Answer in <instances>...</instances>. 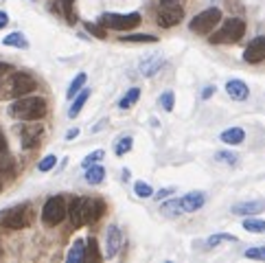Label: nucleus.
Here are the masks:
<instances>
[{
	"mask_svg": "<svg viewBox=\"0 0 265 263\" xmlns=\"http://www.w3.org/2000/svg\"><path fill=\"white\" fill-rule=\"evenodd\" d=\"M9 114L20 121H39L46 114V101L42 97H20L9 105Z\"/></svg>",
	"mask_w": 265,
	"mask_h": 263,
	"instance_id": "1",
	"label": "nucleus"
},
{
	"mask_svg": "<svg viewBox=\"0 0 265 263\" xmlns=\"http://www.w3.org/2000/svg\"><path fill=\"white\" fill-rule=\"evenodd\" d=\"M243 35H246V22H243L241 18H228L226 22L217 29L215 35L210 37V42L213 44H235V42H239Z\"/></svg>",
	"mask_w": 265,
	"mask_h": 263,
	"instance_id": "2",
	"label": "nucleus"
},
{
	"mask_svg": "<svg viewBox=\"0 0 265 263\" xmlns=\"http://www.w3.org/2000/svg\"><path fill=\"white\" fill-rule=\"evenodd\" d=\"M222 22V11L217 7H210V9H204L200 11L197 16L189 22V29L197 33V35H208L217 29V24Z\"/></svg>",
	"mask_w": 265,
	"mask_h": 263,
	"instance_id": "3",
	"label": "nucleus"
},
{
	"mask_svg": "<svg viewBox=\"0 0 265 263\" xmlns=\"http://www.w3.org/2000/svg\"><path fill=\"white\" fill-rule=\"evenodd\" d=\"M33 222V210L29 204H20V206L9 208L7 213L0 217V226L9 230H22Z\"/></svg>",
	"mask_w": 265,
	"mask_h": 263,
	"instance_id": "4",
	"label": "nucleus"
},
{
	"mask_svg": "<svg viewBox=\"0 0 265 263\" xmlns=\"http://www.w3.org/2000/svg\"><path fill=\"white\" fill-rule=\"evenodd\" d=\"M141 13H103L99 18V24H103L105 29H114V31H129L134 26L141 24Z\"/></svg>",
	"mask_w": 265,
	"mask_h": 263,
	"instance_id": "5",
	"label": "nucleus"
},
{
	"mask_svg": "<svg viewBox=\"0 0 265 263\" xmlns=\"http://www.w3.org/2000/svg\"><path fill=\"white\" fill-rule=\"evenodd\" d=\"M184 16V7L180 5V0H160L158 3V24L169 29L175 26Z\"/></svg>",
	"mask_w": 265,
	"mask_h": 263,
	"instance_id": "6",
	"label": "nucleus"
},
{
	"mask_svg": "<svg viewBox=\"0 0 265 263\" xmlns=\"http://www.w3.org/2000/svg\"><path fill=\"white\" fill-rule=\"evenodd\" d=\"M66 213H68V208H66V202L62 195H53L46 200L44 208H42V222L46 224V226H57L59 222L66 217Z\"/></svg>",
	"mask_w": 265,
	"mask_h": 263,
	"instance_id": "7",
	"label": "nucleus"
},
{
	"mask_svg": "<svg viewBox=\"0 0 265 263\" xmlns=\"http://www.w3.org/2000/svg\"><path fill=\"white\" fill-rule=\"evenodd\" d=\"M35 88H37V81L29 75V72H16V75L9 79V90H7V97L20 99V97L31 95Z\"/></svg>",
	"mask_w": 265,
	"mask_h": 263,
	"instance_id": "8",
	"label": "nucleus"
},
{
	"mask_svg": "<svg viewBox=\"0 0 265 263\" xmlns=\"http://www.w3.org/2000/svg\"><path fill=\"white\" fill-rule=\"evenodd\" d=\"M44 134V127L42 123H35V121H26L22 132H20V136H22V147L24 149H33L35 145L39 143V138Z\"/></svg>",
	"mask_w": 265,
	"mask_h": 263,
	"instance_id": "9",
	"label": "nucleus"
},
{
	"mask_svg": "<svg viewBox=\"0 0 265 263\" xmlns=\"http://www.w3.org/2000/svg\"><path fill=\"white\" fill-rule=\"evenodd\" d=\"M83 224H97L101 220L105 204L101 200H92V197H83Z\"/></svg>",
	"mask_w": 265,
	"mask_h": 263,
	"instance_id": "10",
	"label": "nucleus"
},
{
	"mask_svg": "<svg viewBox=\"0 0 265 263\" xmlns=\"http://www.w3.org/2000/svg\"><path fill=\"white\" fill-rule=\"evenodd\" d=\"M243 59H246L248 64H256V62H261V59H265V35L254 37L252 42L248 44L246 53H243Z\"/></svg>",
	"mask_w": 265,
	"mask_h": 263,
	"instance_id": "11",
	"label": "nucleus"
},
{
	"mask_svg": "<svg viewBox=\"0 0 265 263\" xmlns=\"http://www.w3.org/2000/svg\"><path fill=\"white\" fill-rule=\"evenodd\" d=\"M121 243H123V235L118 226H110L108 228V235H105V256L112 259V256L118 254V250H121Z\"/></svg>",
	"mask_w": 265,
	"mask_h": 263,
	"instance_id": "12",
	"label": "nucleus"
},
{
	"mask_svg": "<svg viewBox=\"0 0 265 263\" xmlns=\"http://www.w3.org/2000/svg\"><path fill=\"white\" fill-rule=\"evenodd\" d=\"M226 92L230 99H235V101H246L250 97V88L246 85V81H241V79H230L226 83Z\"/></svg>",
	"mask_w": 265,
	"mask_h": 263,
	"instance_id": "13",
	"label": "nucleus"
},
{
	"mask_svg": "<svg viewBox=\"0 0 265 263\" xmlns=\"http://www.w3.org/2000/svg\"><path fill=\"white\" fill-rule=\"evenodd\" d=\"M261 210H265V202L263 200H252V202H239L233 206L235 215H259Z\"/></svg>",
	"mask_w": 265,
	"mask_h": 263,
	"instance_id": "14",
	"label": "nucleus"
},
{
	"mask_svg": "<svg viewBox=\"0 0 265 263\" xmlns=\"http://www.w3.org/2000/svg\"><path fill=\"white\" fill-rule=\"evenodd\" d=\"M204 206V193L202 191H191L182 197V208L187 210V213H195V210H200Z\"/></svg>",
	"mask_w": 265,
	"mask_h": 263,
	"instance_id": "15",
	"label": "nucleus"
},
{
	"mask_svg": "<svg viewBox=\"0 0 265 263\" xmlns=\"http://www.w3.org/2000/svg\"><path fill=\"white\" fill-rule=\"evenodd\" d=\"M162 66H164V57L162 55H151V57H147V59H143V62H141V72H143V77H154Z\"/></svg>",
	"mask_w": 265,
	"mask_h": 263,
	"instance_id": "16",
	"label": "nucleus"
},
{
	"mask_svg": "<svg viewBox=\"0 0 265 263\" xmlns=\"http://www.w3.org/2000/svg\"><path fill=\"white\" fill-rule=\"evenodd\" d=\"M53 11H57L59 16H64L70 24L77 22V16H75V0H57V3L53 5Z\"/></svg>",
	"mask_w": 265,
	"mask_h": 263,
	"instance_id": "17",
	"label": "nucleus"
},
{
	"mask_svg": "<svg viewBox=\"0 0 265 263\" xmlns=\"http://www.w3.org/2000/svg\"><path fill=\"white\" fill-rule=\"evenodd\" d=\"M219 141L226 143V145H241L243 141H246V132H243L241 127H228V129L222 132Z\"/></svg>",
	"mask_w": 265,
	"mask_h": 263,
	"instance_id": "18",
	"label": "nucleus"
},
{
	"mask_svg": "<svg viewBox=\"0 0 265 263\" xmlns=\"http://www.w3.org/2000/svg\"><path fill=\"white\" fill-rule=\"evenodd\" d=\"M83 197H77V200H72L70 202V206H68V215H70V222H72V226H83Z\"/></svg>",
	"mask_w": 265,
	"mask_h": 263,
	"instance_id": "19",
	"label": "nucleus"
},
{
	"mask_svg": "<svg viewBox=\"0 0 265 263\" xmlns=\"http://www.w3.org/2000/svg\"><path fill=\"white\" fill-rule=\"evenodd\" d=\"M66 261H68V263H81V261H85V241L77 239L75 243H72L70 252L66 254Z\"/></svg>",
	"mask_w": 265,
	"mask_h": 263,
	"instance_id": "20",
	"label": "nucleus"
},
{
	"mask_svg": "<svg viewBox=\"0 0 265 263\" xmlns=\"http://www.w3.org/2000/svg\"><path fill=\"white\" fill-rule=\"evenodd\" d=\"M88 99H90V90H88V88H81V90L77 92V99H75V101H72V105H70L68 116H70V118H75V116L79 114V112L83 110V105H85V101H88Z\"/></svg>",
	"mask_w": 265,
	"mask_h": 263,
	"instance_id": "21",
	"label": "nucleus"
},
{
	"mask_svg": "<svg viewBox=\"0 0 265 263\" xmlns=\"http://www.w3.org/2000/svg\"><path fill=\"white\" fill-rule=\"evenodd\" d=\"M3 44L13 46V49H29V42H26L24 33H20V31H13V33H9V35H5Z\"/></svg>",
	"mask_w": 265,
	"mask_h": 263,
	"instance_id": "22",
	"label": "nucleus"
},
{
	"mask_svg": "<svg viewBox=\"0 0 265 263\" xmlns=\"http://www.w3.org/2000/svg\"><path fill=\"white\" fill-rule=\"evenodd\" d=\"M105 178V169L101 164H90L88 169H85V182L88 184H101Z\"/></svg>",
	"mask_w": 265,
	"mask_h": 263,
	"instance_id": "23",
	"label": "nucleus"
},
{
	"mask_svg": "<svg viewBox=\"0 0 265 263\" xmlns=\"http://www.w3.org/2000/svg\"><path fill=\"white\" fill-rule=\"evenodd\" d=\"M160 213L164 217H178V215H182L184 213L182 200H169V202H164L162 206H160Z\"/></svg>",
	"mask_w": 265,
	"mask_h": 263,
	"instance_id": "24",
	"label": "nucleus"
},
{
	"mask_svg": "<svg viewBox=\"0 0 265 263\" xmlns=\"http://www.w3.org/2000/svg\"><path fill=\"white\" fill-rule=\"evenodd\" d=\"M138 99H141V88H129L123 95L121 101H118V108H121V110H129L131 105H136Z\"/></svg>",
	"mask_w": 265,
	"mask_h": 263,
	"instance_id": "25",
	"label": "nucleus"
},
{
	"mask_svg": "<svg viewBox=\"0 0 265 263\" xmlns=\"http://www.w3.org/2000/svg\"><path fill=\"white\" fill-rule=\"evenodd\" d=\"M85 79H88V75H85V72H79V75L70 81L68 90H66V97H68V99H75V97H77V92L85 85Z\"/></svg>",
	"mask_w": 265,
	"mask_h": 263,
	"instance_id": "26",
	"label": "nucleus"
},
{
	"mask_svg": "<svg viewBox=\"0 0 265 263\" xmlns=\"http://www.w3.org/2000/svg\"><path fill=\"white\" fill-rule=\"evenodd\" d=\"M121 42H138V44H145V42H158L156 35H147V33H131V35H121Z\"/></svg>",
	"mask_w": 265,
	"mask_h": 263,
	"instance_id": "27",
	"label": "nucleus"
},
{
	"mask_svg": "<svg viewBox=\"0 0 265 263\" xmlns=\"http://www.w3.org/2000/svg\"><path fill=\"white\" fill-rule=\"evenodd\" d=\"M243 228L248 233H265V220H256V217H248L243 222Z\"/></svg>",
	"mask_w": 265,
	"mask_h": 263,
	"instance_id": "28",
	"label": "nucleus"
},
{
	"mask_svg": "<svg viewBox=\"0 0 265 263\" xmlns=\"http://www.w3.org/2000/svg\"><path fill=\"white\" fill-rule=\"evenodd\" d=\"M131 147H134V141H131V136H123V138H118V143H116V156H125V154H129Z\"/></svg>",
	"mask_w": 265,
	"mask_h": 263,
	"instance_id": "29",
	"label": "nucleus"
},
{
	"mask_svg": "<svg viewBox=\"0 0 265 263\" xmlns=\"http://www.w3.org/2000/svg\"><path fill=\"white\" fill-rule=\"evenodd\" d=\"M83 26H85V31H88L90 35H95V37H99V39H105V37H108V31H105V26H103V24L85 22Z\"/></svg>",
	"mask_w": 265,
	"mask_h": 263,
	"instance_id": "30",
	"label": "nucleus"
},
{
	"mask_svg": "<svg viewBox=\"0 0 265 263\" xmlns=\"http://www.w3.org/2000/svg\"><path fill=\"white\" fill-rule=\"evenodd\" d=\"M88 254H85V259H92V261H97V259H101V254H99V243H97V239L95 237H88Z\"/></svg>",
	"mask_w": 265,
	"mask_h": 263,
	"instance_id": "31",
	"label": "nucleus"
},
{
	"mask_svg": "<svg viewBox=\"0 0 265 263\" xmlns=\"http://www.w3.org/2000/svg\"><path fill=\"white\" fill-rule=\"evenodd\" d=\"M105 156V151L103 149H97V151H92V154H88V156H85L83 158V162H81V167L83 169H88L90 167V164H97L99 160H101V158Z\"/></svg>",
	"mask_w": 265,
	"mask_h": 263,
	"instance_id": "32",
	"label": "nucleus"
},
{
	"mask_svg": "<svg viewBox=\"0 0 265 263\" xmlns=\"http://www.w3.org/2000/svg\"><path fill=\"white\" fill-rule=\"evenodd\" d=\"M55 164H57V156H53V154H49V156H44L42 160H39V164H37V169H39V171H44V173H46V171H51L53 167H55Z\"/></svg>",
	"mask_w": 265,
	"mask_h": 263,
	"instance_id": "33",
	"label": "nucleus"
},
{
	"mask_svg": "<svg viewBox=\"0 0 265 263\" xmlns=\"http://www.w3.org/2000/svg\"><path fill=\"white\" fill-rule=\"evenodd\" d=\"M134 193L138 197H151V195H154V189H151L147 182H136L134 184Z\"/></svg>",
	"mask_w": 265,
	"mask_h": 263,
	"instance_id": "34",
	"label": "nucleus"
},
{
	"mask_svg": "<svg viewBox=\"0 0 265 263\" xmlns=\"http://www.w3.org/2000/svg\"><path fill=\"white\" fill-rule=\"evenodd\" d=\"M173 105H175L173 92H164V95L160 97V108H162L164 112H171V110H173Z\"/></svg>",
	"mask_w": 265,
	"mask_h": 263,
	"instance_id": "35",
	"label": "nucleus"
},
{
	"mask_svg": "<svg viewBox=\"0 0 265 263\" xmlns=\"http://www.w3.org/2000/svg\"><path fill=\"white\" fill-rule=\"evenodd\" d=\"M248 259H256V261H265V246H254L246 250Z\"/></svg>",
	"mask_w": 265,
	"mask_h": 263,
	"instance_id": "36",
	"label": "nucleus"
},
{
	"mask_svg": "<svg viewBox=\"0 0 265 263\" xmlns=\"http://www.w3.org/2000/svg\"><path fill=\"white\" fill-rule=\"evenodd\" d=\"M13 171V158L0 154V176H7Z\"/></svg>",
	"mask_w": 265,
	"mask_h": 263,
	"instance_id": "37",
	"label": "nucleus"
},
{
	"mask_svg": "<svg viewBox=\"0 0 265 263\" xmlns=\"http://www.w3.org/2000/svg\"><path fill=\"white\" fill-rule=\"evenodd\" d=\"M222 241H237V237H235V235H226V233L213 235V237L208 239V248H213V246H217V243H222Z\"/></svg>",
	"mask_w": 265,
	"mask_h": 263,
	"instance_id": "38",
	"label": "nucleus"
},
{
	"mask_svg": "<svg viewBox=\"0 0 265 263\" xmlns=\"http://www.w3.org/2000/svg\"><path fill=\"white\" fill-rule=\"evenodd\" d=\"M237 156L235 151H217V160L219 162H226V164H235L237 162Z\"/></svg>",
	"mask_w": 265,
	"mask_h": 263,
	"instance_id": "39",
	"label": "nucleus"
},
{
	"mask_svg": "<svg viewBox=\"0 0 265 263\" xmlns=\"http://www.w3.org/2000/svg\"><path fill=\"white\" fill-rule=\"evenodd\" d=\"M169 193H173V187H167V189H160L158 193H154L156 200H162V197H167Z\"/></svg>",
	"mask_w": 265,
	"mask_h": 263,
	"instance_id": "40",
	"label": "nucleus"
},
{
	"mask_svg": "<svg viewBox=\"0 0 265 263\" xmlns=\"http://www.w3.org/2000/svg\"><path fill=\"white\" fill-rule=\"evenodd\" d=\"M215 90H217L215 85H206V88H204V92H202V99H204V101L213 97V95H215Z\"/></svg>",
	"mask_w": 265,
	"mask_h": 263,
	"instance_id": "41",
	"label": "nucleus"
},
{
	"mask_svg": "<svg viewBox=\"0 0 265 263\" xmlns=\"http://www.w3.org/2000/svg\"><path fill=\"white\" fill-rule=\"evenodd\" d=\"M7 149H9V145H7V138H5V134L0 132V154H7Z\"/></svg>",
	"mask_w": 265,
	"mask_h": 263,
	"instance_id": "42",
	"label": "nucleus"
},
{
	"mask_svg": "<svg viewBox=\"0 0 265 263\" xmlns=\"http://www.w3.org/2000/svg\"><path fill=\"white\" fill-rule=\"evenodd\" d=\"M77 136H79V127H72L66 132V141H72V138H77Z\"/></svg>",
	"mask_w": 265,
	"mask_h": 263,
	"instance_id": "43",
	"label": "nucleus"
},
{
	"mask_svg": "<svg viewBox=\"0 0 265 263\" xmlns=\"http://www.w3.org/2000/svg\"><path fill=\"white\" fill-rule=\"evenodd\" d=\"M7 24H9V16L5 11H0V29H5Z\"/></svg>",
	"mask_w": 265,
	"mask_h": 263,
	"instance_id": "44",
	"label": "nucleus"
},
{
	"mask_svg": "<svg viewBox=\"0 0 265 263\" xmlns=\"http://www.w3.org/2000/svg\"><path fill=\"white\" fill-rule=\"evenodd\" d=\"M7 70H11V66H9V64H3V62H0V75H3V72H7Z\"/></svg>",
	"mask_w": 265,
	"mask_h": 263,
	"instance_id": "45",
	"label": "nucleus"
},
{
	"mask_svg": "<svg viewBox=\"0 0 265 263\" xmlns=\"http://www.w3.org/2000/svg\"><path fill=\"white\" fill-rule=\"evenodd\" d=\"M0 189H3V184H0Z\"/></svg>",
	"mask_w": 265,
	"mask_h": 263,
	"instance_id": "46",
	"label": "nucleus"
}]
</instances>
